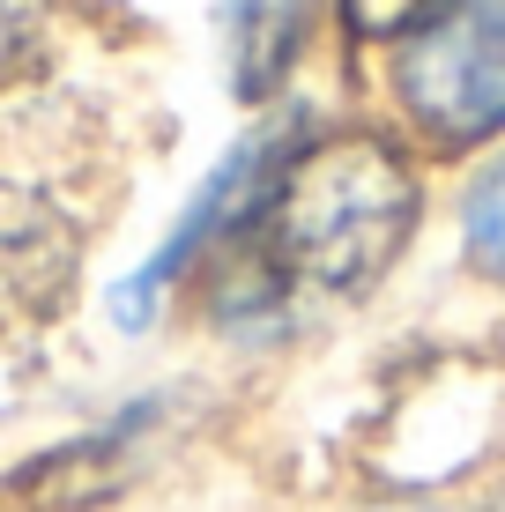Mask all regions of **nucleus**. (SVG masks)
<instances>
[{
	"label": "nucleus",
	"mask_w": 505,
	"mask_h": 512,
	"mask_svg": "<svg viewBox=\"0 0 505 512\" xmlns=\"http://www.w3.org/2000/svg\"><path fill=\"white\" fill-rule=\"evenodd\" d=\"M416 231V179L372 134H335L283 156V171L231 231L216 282L223 327H275L305 305L372 290Z\"/></svg>",
	"instance_id": "f257e3e1"
},
{
	"label": "nucleus",
	"mask_w": 505,
	"mask_h": 512,
	"mask_svg": "<svg viewBox=\"0 0 505 512\" xmlns=\"http://www.w3.org/2000/svg\"><path fill=\"white\" fill-rule=\"evenodd\" d=\"M45 15H52V0H0V75H15L38 52Z\"/></svg>",
	"instance_id": "0eeeda50"
},
{
	"label": "nucleus",
	"mask_w": 505,
	"mask_h": 512,
	"mask_svg": "<svg viewBox=\"0 0 505 512\" xmlns=\"http://www.w3.org/2000/svg\"><path fill=\"white\" fill-rule=\"evenodd\" d=\"M431 8H439V0H342V15H350L357 38H409Z\"/></svg>",
	"instance_id": "423d86ee"
},
{
	"label": "nucleus",
	"mask_w": 505,
	"mask_h": 512,
	"mask_svg": "<svg viewBox=\"0 0 505 512\" xmlns=\"http://www.w3.org/2000/svg\"><path fill=\"white\" fill-rule=\"evenodd\" d=\"M75 282V223L30 186H0V327L45 320Z\"/></svg>",
	"instance_id": "7ed1b4c3"
},
{
	"label": "nucleus",
	"mask_w": 505,
	"mask_h": 512,
	"mask_svg": "<svg viewBox=\"0 0 505 512\" xmlns=\"http://www.w3.org/2000/svg\"><path fill=\"white\" fill-rule=\"evenodd\" d=\"M461 231H468V253H476V268L505 282V164H491L476 186H468Z\"/></svg>",
	"instance_id": "39448f33"
},
{
	"label": "nucleus",
	"mask_w": 505,
	"mask_h": 512,
	"mask_svg": "<svg viewBox=\"0 0 505 512\" xmlns=\"http://www.w3.org/2000/svg\"><path fill=\"white\" fill-rule=\"evenodd\" d=\"M312 8L320 0H223V30H231V82L238 97H268L275 82L298 67Z\"/></svg>",
	"instance_id": "20e7f679"
},
{
	"label": "nucleus",
	"mask_w": 505,
	"mask_h": 512,
	"mask_svg": "<svg viewBox=\"0 0 505 512\" xmlns=\"http://www.w3.org/2000/svg\"><path fill=\"white\" fill-rule=\"evenodd\" d=\"M394 90L439 141L505 134V0H439L394 52Z\"/></svg>",
	"instance_id": "f03ea898"
}]
</instances>
